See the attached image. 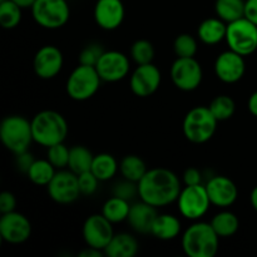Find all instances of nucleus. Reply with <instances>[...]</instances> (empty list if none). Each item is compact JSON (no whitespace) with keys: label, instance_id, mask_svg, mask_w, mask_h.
Here are the masks:
<instances>
[{"label":"nucleus","instance_id":"20e7f679","mask_svg":"<svg viewBox=\"0 0 257 257\" xmlns=\"http://www.w3.org/2000/svg\"><path fill=\"white\" fill-rule=\"evenodd\" d=\"M0 140L4 147L14 155L28 151L34 142L32 120L17 114L5 117L0 123Z\"/></svg>","mask_w":257,"mask_h":257},{"label":"nucleus","instance_id":"5701e85b","mask_svg":"<svg viewBox=\"0 0 257 257\" xmlns=\"http://www.w3.org/2000/svg\"><path fill=\"white\" fill-rule=\"evenodd\" d=\"M181 221L170 213H158L152 226L151 235L162 241H170L181 233Z\"/></svg>","mask_w":257,"mask_h":257},{"label":"nucleus","instance_id":"f8f14e48","mask_svg":"<svg viewBox=\"0 0 257 257\" xmlns=\"http://www.w3.org/2000/svg\"><path fill=\"white\" fill-rule=\"evenodd\" d=\"M82 233L87 246L98 248L103 252L114 236L113 223L108 221L102 213H95V215L89 216L84 221Z\"/></svg>","mask_w":257,"mask_h":257},{"label":"nucleus","instance_id":"2f4dec72","mask_svg":"<svg viewBox=\"0 0 257 257\" xmlns=\"http://www.w3.org/2000/svg\"><path fill=\"white\" fill-rule=\"evenodd\" d=\"M208 108H210L211 112L213 113V115H215L218 122H223V120H227L232 117L236 110V104L235 100L230 95L221 94L211 100Z\"/></svg>","mask_w":257,"mask_h":257},{"label":"nucleus","instance_id":"a18cd8bd","mask_svg":"<svg viewBox=\"0 0 257 257\" xmlns=\"http://www.w3.org/2000/svg\"><path fill=\"white\" fill-rule=\"evenodd\" d=\"M13 2L17 3V4L19 5L20 8H23V9H28V8H32L37 0H13Z\"/></svg>","mask_w":257,"mask_h":257},{"label":"nucleus","instance_id":"a211bd4d","mask_svg":"<svg viewBox=\"0 0 257 257\" xmlns=\"http://www.w3.org/2000/svg\"><path fill=\"white\" fill-rule=\"evenodd\" d=\"M211 205L217 207H230L236 202L238 196L237 186L226 176H213L205 185Z\"/></svg>","mask_w":257,"mask_h":257},{"label":"nucleus","instance_id":"79ce46f5","mask_svg":"<svg viewBox=\"0 0 257 257\" xmlns=\"http://www.w3.org/2000/svg\"><path fill=\"white\" fill-rule=\"evenodd\" d=\"M245 18L257 25V0H245Z\"/></svg>","mask_w":257,"mask_h":257},{"label":"nucleus","instance_id":"9d476101","mask_svg":"<svg viewBox=\"0 0 257 257\" xmlns=\"http://www.w3.org/2000/svg\"><path fill=\"white\" fill-rule=\"evenodd\" d=\"M203 72L200 63L192 58H180L171 67V79L173 84L183 92H192L202 83Z\"/></svg>","mask_w":257,"mask_h":257},{"label":"nucleus","instance_id":"4c0bfd02","mask_svg":"<svg viewBox=\"0 0 257 257\" xmlns=\"http://www.w3.org/2000/svg\"><path fill=\"white\" fill-rule=\"evenodd\" d=\"M113 196L123 198V200H132L136 196H138V183L132 181L124 180L122 182H118L113 190Z\"/></svg>","mask_w":257,"mask_h":257},{"label":"nucleus","instance_id":"37998d69","mask_svg":"<svg viewBox=\"0 0 257 257\" xmlns=\"http://www.w3.org/2000/svg\"><path fill=\"white\" fill-rule=\"evenodd\" d=\"M102 255H104L103 251L94 247H89V246L85 250H83L82 252H79V257H102Z\"/></svg>","mask_w":257,"mask_h":257},{"label":"nucleus","instance_id":"58836bf2","mask_svg":"<svg viewBox=\"0 0 257 257\" xmlns=\"http://www.w3.org/2000/svg\"><path fill=\"white\" fill-rule=\"evenodd\" d=\"M17 207V198L9 191H4L0 193V212L8 213L15 211Z\"/></svg>","mask_w":257,"mask_h":257},{"label":"nucleus","instance_id":"a19ab883","mask_svg":"<svg viewBox=\"0 0 257 257\" xmlns=\"http://www.w3.org/2000/svg\"><path fill=\"white\" fill-rule=\"evenodd\" d=\"M182 180L185 186L202 185V173H201L197 168L190 167L185 171Z\"/></svg>","mask_w":257,"mask_h":257},{"label":"nucleus","instance_id":"c85d7f7f","mask_svg":"<svg viewBox=\"0 0 257 257\" xmlns=\"http://www.w3.org/2000/svg\"><path fill=\"white\" fill-rule=\"evenodd\" d=\"M94 155L84 146H74L70 148L69 163L68 168L75 175H80L83 172L90 171Z\"/></svg>","mask_w":257,"mask_h":257},{"label":"nucleus","instance_id":"bb28decb","mask_svg":"<svg viewBox=\"0 0 257 257\" xmlns=\"http://www.w3.org/2000/svg\"><path fill=\"white\" fill-rule=\"evenodd\" d=\"M215 12L225 23H232L245 17V0H216Z\"/></svg>","mask_w":257,"mask_h":257},{"label":"nucleus","instance_id":"e433bc0d","mask_svg":"<svg viewBox=\"0 0 257 257\" xmlns=\"http://www.w3.org/2000/svg\"><path fill=\"white\" fill-rule=\"evenodd\" d=\"M100 181L94 176L92 171H87L80 175H78V183H79V190L82 195L90 196L98 190V183Z\"/></svg>","mask_w":257,"mask_h":257},{"label":"nucleus","instance_id":"6ab92c4d","mask_svg":"<svg viewBox=\"0 0 257 257\" xmlns=\"http://www.w3.org/2000/svg\"><path fill=\"white\" fill-rule=\"evenodd\" d=\"M125 9L122 0H97L94 7V20L104 30H114L122 25Z\"/></svg>","mask_w":257,"mask_h":257},{"label":"nucleus","instance_id":"ddd939ff","mask_svg":"<svg viewBox=\"0 0 257 257\" xmlns=\"http://www.w3.org/2000/svg\"><path fill=\"white\" fill-rule=\"evenodd\" d=\"M95 69L103 82H119L130 73V59L127 55L118 50H105L98 60Z\"/></svg>","mask_w":257,"mask_h":257},{"label":"nucleus","instance_id":"ea45409f","mask_svg":"<svg viewBox=\"0 0 257 257\" xmlns=\"http://www.w3.org/2000/svg\"><path fill=\"white\" fill-rule=\"evenodd\" d=\"M34 157H33L32 153H29L28 151L25 152L19 153V155H15V165H17L18 170L22 171V172L28 173L30 166L34 162Z\"/></svg>","mask_w":257,"mask_h":257},{"label":"nucleus","instance_id":"a878e982","mask_svg":"<svg viewBox=\"0 0 257 257\" xmlns=\"http://www.w3.org/2000/svg\"><path fill=\"white\" fill-rule=\"evenodd\" d=\"M130 211V201L113 196L109 200L105 201L104 205H103L102 215L112 223H119L123 221H127Z\"/></svg>","mask_w":257,"mask_h":257},{"label":"nucleus","instance_id":"412c9836","mask_svg":"<svg viewBox=\"0 0 257 257\" xmlns=\"http://www.w3.org/2000/svg\"><path fill=\"white\" fill-rule=\"evenodd\" d=\"M140 246L135 236L122 232L113 236L110 242L104 248V255L108 257H133L138 253Z\"/></svg>","mask_w":257,"mask_h":257},{"label":"nucleus","instance_id":"b1692460","mask_svg":"<svg viewBox=\"0 0 257 257\" xmlns=\"http://www.w3.org/2000/svg\"><path fill=\"white\" fill-rule=\"evenodd\" d=\"M210 223L220 238L231 237L237 232L240 227L238 217L231 211H221L213 216Z\"/></svg>","mask_w":257,"mask_h":257},{"label":"nucleus","instance_id":"1a4fd4ad","mask_svg":"<svg viewBox=\"0 0 257 257\" xmlns=\"http://www.w3.org/2000/svg\"><path fill=\"white\" fill-rule=\"evenodd\" d=\"M178 211L185 218L196 221L207 213L211 206L207 190L203 185L186 186L177 198Z\"/></svg>","mask_w":257,"mask_h":257},{"label":"nucleus","instance_id":"7ed1b4c3","mask_svg":"<svg viewBox=\"0 0 257 257\" xmlns=\"http://www.w3.org/2000/svg\"><path fill=\"white\" fill-rule=\"evenodd\" d=\"M218 245L220 237L207 222L192 223L182 235L183 252L190 257H213Z\"/></svg>","mask_w":257,"mask_h":257},{"label":"nucleus","instance_id":"f704fd0d","mask_svg":"<svg viewBox=\"0 0 257 257\" xmlns=\"http://www.w3.org/2000/svg\"><path fill=\"white\" fill-rule=\"evenodd\" d=\"M69 152L70 148H68L64 145V142L58 143V145H54L48 148L47 160L55 168L63 170V168L68 167V163H69Z\"/></svg>","mask_w":257,"mask_h":257},{"label":"nucleus","instance_id":"72a5a7b5","mask_svg":"<svg viewBox=\"0 0 257 257\" xmlns=\"http://www.w3.org/2000/svg\"><path fill=\"white\" fill-rule=\"evenodd\" d=\"M197 42L191 34L183 33L175 39L173 49L177 57L180 58H192L197 53Z\"/></svg>","mask_w":257,"mask_h":257},{"label":"nucleus","instance_id":"9b49d317","mask_svg":"<svg viewBox=\"0 0 257 257\" xmlns=\"http://www.w3.org/2000/svg\"><path fill=\"white\" fill-rule=\"evenodd\" d=\"M47 190L49 197L60 205H69L75 202L82 195L78 183V175L70 170L58 171L47 186Z\"/></svg>","mask_w":257,"mask_h":257},{"label":"nucleus","instance_id":"473e14b6","mask_svg":"<svg viewBox=\"0 0 257 257\" xmlns=\"http://www.w3.org/2000/svg\"><path fill=\"white\" fill-rule=\"evenodd\" d=\"M155 47L150 40H136L131 47V58L137 65L150 64L155 59Z\"/></svg>","mask_w":257,"mask_h":257},{"label":"nucleus","instance_id":"cd10ccee","mask_svg":"<svg viewBox=\"0 0 257 257\" xmlns=\"http://www.w3.org/2000/svg\"><path fill=\"white\" fill-rule=\"evenodd\" d=\"M119 170L124 180L136 183L140 182L148 171L145 161L136 155H128L123 157V160L120 161Z\"/></svg>","mask_w":257,"mask_h":257},{"label":"nucleus","instance_id":"dca6fc26","mask_svg":"<svg viewBox=\"0 0 257 257\" xmlns=\"http://www.w3.org/2000/svg\"><path fill=\"white\" fill-rule=\"evenodd\" d=\"M246 63L241 54L228 49L217 55L215 60V74L221 82L233 84L245 75Z\"/></svg>","mask_w":257,"mask_h":257},{"label":"nucleus","instance_id":"f03ea898","mask_svg":"<svg viewBox=\"0 0 257 257\" xmlns=\"http://www.w3.org/2000/svg\"><path fill=\"white\" fill-rule=\"evenodd\" d=\"M32 131L34 142L49 148L64 142L68 135V123L55 110H42L33 117Z\"/></svg>","mask_w":257,"mask_h":257},{"label":"nucleus","instance_id":"c9c22d12","mask_svg":"<svg viewBox=\"0 0 257 257\" xmlns=\"http://www.w3.org/2000/svg\"><path fill=\"white\" fill-rule=\"evenodd\" d=\"M105 50L103 49L102 45L95 44V43H92V44L87 45L85 48H83V50L79 54V64L84 65H92V67H95L99 60V58L102 57V54Z\"/></svg>","mask_w":257,"mask_h":257},{"label":"nucleus","instance_id":"4468645a","mask_svg":"<svg viewBox=\"0 0 257 257\" xmlns=\"http://www.w3.org/2000/svg\"><path fill=\"white\" fill-rule=\"evenodd\" d=\"M30 235H32V223L23 213L17 211L2 213L0 236L3 241L12 245H18L29 240Z\"/></svg>","mask_w":257,"mask_h":257},{"label":"nucleus","instance_id":"2eb2a0df","mask_svg":"<svg viewBox=\"0 0 257 257\" xmlns=\"http://www.w3.org/2000/svg\"><path fill=\"white\" fill-rule=\"evenodd\" d=\"M161 80H162V75H161L160 69L153 63L138 65L131 75V90L137 97H150L153 93L157 92L161 85Z\"/></svg>","mask_w":257,"mask_h":257},{"label":"nucleus","instance_id":"aec40b11","mask_svg":"<svg viewBox=\"0 0 257 257\" xmlns=\"http://www.w3.org/2000/svg\"><path fill=\"white\" fill-rule=\"evenodd\" d=\"M158 216L157 207L141 200V202L131 206L128 223L138 233H151L156 217Z\"/></svg>","mask_w":257,"mask_h":257},{"label":"nucleus","instance_id":"4be33fe9","mask_svg":"<svg viewBox=\"0 0 257 257\" xmlns=\"http://www.w3.org/2000/svg\"><path fill=\"white\" fill-rule=\"evenodd\" d=\"M227 24L220 18L205 19L197 29V35L202 43L207 45H215L226 39Z\"/></svg>","mask_w":257,"mask_h":257},{"label":"nucleus","instance_id":"c756f323","mask_svg":"<svg viewBox=\"0 0 257 257\" xmlns=\"http://www.w3.org/2000/svg\"><path fill=\"white\" fill-rule=\"evenodd\" d=\"M57 171L48 160H35L28 171V178L37 186H48Z\"/></svg>","mask_w":257,"mask_h":257},{"label":"nucleus","instance_id":"393cba45","mask_svg":"<svg viewBox=\"0 0 257 257\" xmlns=\"http://www.w3.org/2000/svg\"><path fill=\"white\" fill-rule=\"evenodd\" d=\"M118 166L117 161L109 153H99V155L94 156L92 163V171L94 173L95 177L100 181V182H105V181L112 180L117 173Z\"/></svg>","mask_w":257,"mask_h":257},{"label":"nucleus","instance_id":"423d86ee","mask_svg":"<svg viewBox=\"0 0 257 257\" xmlns=\"http://www.w3.org/2000/svg\"><path fill=\"white\" fill-rule=\"evenodd\" d=\"M100 82L102 79L95 67L79 64L68 77L65 90L72 99L83 102L90 99L98 92Z\"/></svg>","mask_w":257,"mask_h":257},{"label":"nucleus","instance_id":"0eeeda50","mask_svg":"<svg viewBox=\"0 0 257 257\" xmlns=\"http://www.w3.org/2000/svg\"><path fill=\"white\" fill-rule=\"evenodd\" d=\"M225 40L231 50L242 57L252 54L257 50V25L245 17L228 23Z\"/></svg>","mask_w":257,"mask_h":257},{"label":"nucleus","instance_id":"de8ad7c7","mask_svg":"<svg viewBox=\"0 0 257 257\" xmlns=\"http://www.w3.org/2000/svg\"><path fill=\"white\" fill-rule=\"evenodd\" d=\"M3 2H7V0H0V3H3Z\"/></svg>","mask_w":257,"mask_h":257},{"label":"nucleus","instance_id":"c03bdc74","mask_svg":"<svg viewBox=\"0 0 257 257\" xmlns=\"http://www.w3.org/2000/svg\"><path fill=\"white\" fill-rule=\"evenodd\" d=\"M247 107H248V110H250L251 114L255 115V117L257 118V90L255 93H252V94L250 95V98H248Z\"/></svg>","mask_w":257,"mask_h":257},{"label":"nucleus","instance_id":"f3484780","mask_svg":"<svg viewBox=\"0 0 257 257\" xmlns=\"http://www.w3.org/2000/svg\"><path fill=\"white\" fill-rule=\"evenodd\" d=\"M63 53L54 45H44L34 55L33 68L40 79H52L57 77L63 68Z\"/></svg>","mask_w":257,"mask_h":257},{"label":"nucleus","instance_id":"f257e3e1","mask_svg":"<svg viewBox=\"0 0 257 257\" xmlns=\"http://www.w3.org/2000/svg\"><path fill=\"white\" fill-rule=\"evenodd\" d=\"M181 190L178 176L167 168H152L138 182L141 200L157 208L177 202Z\"/></svg>","mask_w":257,"mask_h":257},{"label":"nucleus","instance_id":"39448f33","mask_svg":"<svg viewBox=\"0 0 257 257\" xmlns=\"http://www.w3.org/2000/svg\"><path fill=\"white\" fill-rule=\"evenodd\" d=\"M218 120L208 107H195L186 114L183 119V135L190 142L201 145L213 137Z\"/></svg>","mask_w":257,"mask_h":257},{"label":"nucleus","instance_id":"49530a36","mask_svg":"<svg viewBox=\"0 0 257 257\" xmlns=\"http://www.w3.org/2000/svg\"><path fill=\"white\" fill-rule=\"evenodd\" d=\"M250 201H251V205H252L253 210L257 212V186L251 191V195H250Z\"/></svg>","mask_w":257,"mask_h":257},{"label":"nucleus","instance_id":"6e6552de","mask_svg":"<svg viewBox=\"0 0 257 257\" xmlns=\"http://www.w3.org/2000/svg\"><path fill=\"white\" fill-rule=\"evenodd\" d=\"M30 9L35 23L44 29H59L70 18L67 0H37Z\"/></svg>","mask_w":257,"mask_h":257},{"label":"nucleus","instance_id":"7c9ffc66","mask_svg":"<svg viewBox=\"0 0 257 257\" xmlns=\"http://www.w3.org/2000/svg\"><path fill=\"white\" fill-rule=\"evenodd\" d=\"M22 9L13 0L0 3V25L4 29H14L22 22Z\"/></svg>","mask_w":257,"mask_h":257}]
</instances>
